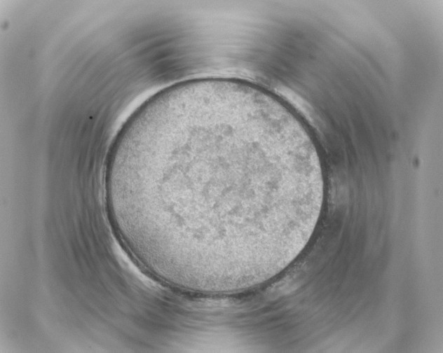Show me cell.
I'll use <instances>...</instances> for the list:
<instances>
[{"label":"cell","instance_id":"obj_1","mask_svg":"<svg viewBox=\"0 0 443 353\" xmlns=\"http://www.w3.org/2000/svg\"><path fill=\"white\" fill-rule=\"evenodd\" d=\"M285 146L242 111L205 109L156 122L121 146L111 181L139 252L171 274H229L262 254L264 196L287 188Z\"/></svg>","mask_w":443,"mask_h":353}]
</instances>
